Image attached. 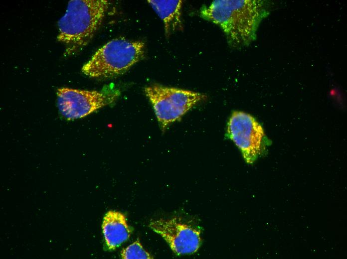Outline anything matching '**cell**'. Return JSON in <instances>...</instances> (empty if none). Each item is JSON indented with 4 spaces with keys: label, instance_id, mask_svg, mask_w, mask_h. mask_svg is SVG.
Here are the masks:
<instances>
[{
    "label": "cell",
    "instance_id": "6da1fadb",
    "mask_svg": "<svg viewBox=\"0 0 347 259\" xmlns=\"http://www.w3.org/2000/svg\"><path fill=\"white\" fill-rule=\"evenodd\" d=\"M268 13L261 0H216L199 10L200 16L219 26L228 44L235 48L255 39L259 24Z\"/></svg>",
    "mask_w": 347,
    "mask_h": 259
},
{
    "label": "cell",
    "instance_id": "7a4b0ae2",
    "mask_svg": "<svg viewBox=\"0 0 347 259\" xmlns=\"http://www.w3.org/2000/svg\"><path fill=\"white\" fill-rule=\"evenodd\" d=\"M106 0H72L58 23V40L72 53L86 45L101 25L108 9Z\"/></svg>",
    "mask_w": 347,
    "mask_h": 259
},
{
    "label": "cell",
    "instance_id": "3957f363",
    "mask_svg": "<svg viewBox=\"0 0 347 259\" xmlns=\"http://www.w3.org/2000/svg\"><path fill=\"white\" fill-rule=\"evenodd\" d=\"M145 45L141 41L113 39L99 48L82 68L93 78L116 77L127 71L144 56Z\"/></svg>",
    "mask_w": 347,
    "mask_h": 259
},
{
    "label": "cell",
    "instance_id": "277c9868",
    "mask_svg": "<svg viewBox=\"0 0 347 259\" xmlns=\"http://www.w3.org/2000/svg\"><path fill=\"white\" fill-rule=\"evenodd\" d=\"M144 90L163 130L207 97L198 92L158 84L146 87Z\"/></svg>",
    "mask_w": 347,
    "mask_h": 259
},
{
    "label": "cell",
    "instance_id": "5b68a950",
    "mask_svg": "<svg viewBox=\"0 0 347 259\" xmlns=\"http://www.w3.org/2000/svg\"><path fill=\"white\" fill-rule=\"evenodd\" d=\"M118 90L100 91L62 87L57 89V106L67 120L85 117L114 103L119 97Z\"/></svg>",
    "mask_w": 347,
    "mask_h": 259
},
{
    "label": "cell",
    "instance_id": "8992f818",
    "mask_svg": "<svg viewBox=\"0 0 347 259\" xmlns=\"http://www.w3.org/2000/svg\"><path fill=\"white\" fill-rule=\"evenodd\" d=\"M227 133L248 164L254 163L265 149L264 130L249 114L239 111L233 112L227 124Z\"/></svg>",
    "mask_w": 347,
    "mask_h": 259
},
{
    "label": "cell",
    "instance_id": "52a82bcc",
    "mask_svg": "<svg viewBox=\"0 0 347 259\" xmlns=\"http://www.w3.org/2000/svg\"><path fill=\"white\" fill-rule=\"evenodd\" d=\"M149 226L166 241L173 252L178 256L194 254L200 246V229L177 218L152 220Z\"/></svg>",
    "mask_w": 347,
    "mask_h": 259
},
{
    "label": "cell",
    "instance_id": "ba28073f",
    "mask_svg": "<svg viewBox=\"0 0 347 259\" xmlns=\"http://www.w3.org/2000/svg\"><path fill=\"white\" fill-rule=\"evenodd\" d=\"M106 245L109 250H114L127 241L132 230L126 216L121 212L110 210L103 217L102 225Z\"/></svg>",
    "mask_w": 347,
    "mask_h": 259
},
{
    "label": "cell",
    "instance_id": "9c48e42d",
    "mask_svg": "<svg viewBox=\"0 0 347 259\" xmlns=\"http://www.w3.org/2000/svg\"><path fill=\"white\" fill-rule=\"evenodd\" d=\"M148 2L163 21L166 36L168 37L175 30L182 28V0H149Z\"/></svg>",
    "mask_w": 347,
    "mask_h": 259
},
{
    "label": "cell",
    "instance_id": "30bf717a",
    "mask_svg": "<svg viewBox=\"0 0 347 259\" xmlns=\"http://www.w3.org/2000/svg\"><path fill=\"white\" fill-rule=\"evenodd\" d=\"M121 256L122 259H153V256L143 248L139 240L123 249Z\"/></svg>",
    "mask_w": 347,
    "mask_h": 259
}]
</instances>
